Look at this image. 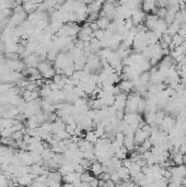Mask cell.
I'll use <instances>...</instances> for the list:
<instances>
[{
	"mask_svg": "<svg viewBox=\"0 0 186 187\" xmlns=\"http://www.w3.org/2000/svg\"><path fill=\"white\" fill-rule=\"evenodd\" d=\"M169 171L171 172L173 177L184 178L186 176V165H176L174 168H170Z\"/></svg>",
	"mask_w": 186,
	"mask_h": 187,
	"instance_id": "6da1fadb",
	"label": "cell"
},
{
	"mask_svg": "<svg viewBox=\"0 0 186 187\" xmlns=\"http://www.w3.org/2000/svg\"><path fill=\"white\" fill-rule=\"evenodd\" d=\"M80 180H81V183H87V184H89V183L93 180V176H92L88 171H85V172L81 174V176H80Z\"/></svg>",
	"mask_w": 186,
	"mask_h": 187,
	"instance_id": "2e32d148",
	"label": "cell"
},
{
	"mask_svg": "<svg viewBox=\"0 0 186 187\" xmlns=\"http://www.w3.org/2000/svg\"><path fill=\"white\" fill-rule=\"evenodd\" d=\"M77 129V123H72V124H67L66 125V131L67 134H69L70 136H73L75 135V131Z\"/></svg>",
	"mask_w": 186,
	"mask_h": 187,
	"instance_id": "e0dca14e",
	"label": "cell"
},
{
	"mask_svg": "<svg viewBox=\"0 0 186 187\" xmlns=\"http://www.w3.org/2000/svg\"><path fill=\"white\" fill-rule=\"evenodd\" d=\"M90 171H91L94 175L99 176V175H101L102 173H103V165H102L100 162L95 161V162H93V163H92L91 168H90Z\"/></svg>",
	"mask_w": 186,
	"mask_h": 187,
	"instance_id": "8992f818",
	"label": "cell"
},
{
	"mask_svg": "<svg viewBox=\"0 0 186 187\" xmlns=\"http://www.w3.org/2000/svg\"><path fill=\"white\" fill-rule=\"evenodd\" d=\"M124 140H125V134L121 131H117L115 134V138H114V141H116L119 144V147H124Z\"/></svg>",
	"mask_w": 186,
	"mask_h": 187,
	"instance_id": "5bb4252c",
	"label": "cell"
},
{
	"mask_svg": "<svg viewBox=\"0 0 186 187\" xmlns=\"http://www.w3.org/2000/svg\"><path fill=\"white\" fill-rule=\"evenodd\" d=\"M85 140H87L88 142H90L92 144H95L97 142V140H99V138L95 135L94 130H89V131H87L85 134Z\"/></svg>",
	"mask_w": 186,
	"mask_h": 187,
	"instance_id": "52a82bcc",
	"label": "cell"
},
{
	"mask_svg": "<svg viewBox=\"0 0 186 187\" xmlns=\"http://www.w3.org/2000/svg\"><path fill=\"white\" fill-rule=\"evenodd\" d=\"M94 132H95V135H97V137L99 138V139L100 138H103V137L105 136V128L102 127L101 125H99V126L95 127Z\"/></svg>",
	"mask_w": 186,
	"mask_h": 187,
	"instance_id": "ac0fdd59",
	"label": "cell"
},
{
	"mask_svg": "<svg viewBox=\"0 0 186 187\" xmlns=\"http://www.w3.org/2000/svg\"><path fill=\"white\" fill-rule=\"evenodd\" d=\"M111 181L113 183H115V184H118V183L122 182V180H121V177H119L117 171H116V172H112L111 173Z\"/></svg>",
	"mask_w": 186,
	"mask_h": 187,
	"instance_id": "d6986e66",
	"label": "cell"
},
{
	"mask_svg": "<svg viewBox=\"0 0 186 187\" xmlns=\"http://www.w3.org/2000/svg\"><path fill=\"white\" fill-rule=\"evenodd\" d=\"M119 89H121L122 92L124 93H130L134 90V83L131 80H127V81H121V83H118Z\"/></svg>",
	"mask_w": 186,
	"mask_h": 187,
	"instance_id": "3957f363",
	"label": "cell"
},
{
	"mask_svg": "<svg viewBox=\"0 0 186 187\" xmlns=\"http://www.w3.org/2000/svg\"><path fill=\"white\" fill-rule=\"evenodd\" d=\"M184 42H186L185 39H184L183 36L179 35V34H175V35L172 36V43L175 45V47H179V46H181Z\"/></svg>",
	"mask_w": 186,
	"mask_h": 187,
	"instance_id": "4fadbf2b",
	"label": "cell"
},
{
	"mask_svg": "<svg viewBox=\"0 0 186 187\" xmlns=\"http://www.w3.org/2000/svg\"><path fill=\"white\" fill-rule=\"evenodd\" d=\"M141 9H143V11L145 12V13L152 12V13H155V15L158 8L155 7V1H145V2H143V7H141Z\"/></svg>",
	"mask_w": 186,
	"mask_h": 187,
	"instance_id": "277c9868",
	"label": "cell"
},
{
	"mask_svg": "<svg viewBox=\"0 0 186 187\" xmlns=\"http://www.w3.org/2000/svg\"><path fill=\"white\" fill-rule=\"evenodd\" d=\"M165 115H164V112H162L161 110H158V112H155V125H158V126H161L162 122H163V119H164Z\"/></svg>",
	"mask_w": 186,
	"mask_h": 187,
	"instance_id": "9a60e30c",
	"label": "cell"
},
{
	"mask_svg": "<svg viewBox=\"0 0 186 187\" xmlns=\"http://www.w3.org/2000/svg\"><path fill=\"white\" fill-rule=\"evenodd\" d=\"M171 159L173 160V164L175 165H183L184 161H183V154L181 153H175V154H171Z\"/></svg>",
	"mask_w": 186,
	"mask_h": 187,
	"instance_id": "7c38bea8",
	"label": "cell"
},
{
	"mask_svg": "<svg viewBox=\"0 0 186 187\" xmlns=\"http://www.w3.org/2000/svg\"><path fill=\"white\" fill-rule=\"evenodd\" d=\"M145 123L148 125H153L155 123V112H145Z\"/></svg>",
	"mask_w": 186,
	"mask_h": 187,
	"instance_id": "9c48e42d",
	"label": "cell"
},
{
	"mask_svg": "<svg viewBox=\"0 0 186 187\" xmlns=\"http://www.w3.org/2000/svg\"><path fill=\"white\" fill-rule=\"evenodd\" d=\"M52 89H51V86H49V84H44L43 86L41 88V90H39V95L43 96V98H47L49 95L52 94Z\"/></svg>",
	"mask_w": 186,
	"mask_h": 187,
	"instance_id": "8fae6325",
	"label": "cell"
},
{
	"mask_svg": "<svg viewBox=\"0 0 186 187\" xmlns=\"http://www.w3.org/2000/svg\"><path fill=\"white\" fill-rule=\"evenodd\" d=\"M131 162L130 161V159L129 158H127V159H125V160H123V166H125V168H129L131 166Z\"/></svg>",
	"mask_w": 186,
	"mask_h": 187,
	"instance_id": "ffe728a7",
	"label": "cell"
},
{
	"mask_svg": "<svg viewBox=\"0 0 186 187\" xmlns=\"http://www.w3.org/2000/svg\"><path fill=\"white\" fill-rule=\"evenodd\" d=\"M97 24L99 30H103V31H105V30L109 27L110 24H111V22H110V20L107 19V18H99L97 21Z\"/></svg>",
	"mask_w": 186,
	"mask_h": 187,
	"instance_id": "ba28073f",
	"label": "cell"
},
{
	"mask_svg": "<svg viewBox=\"0 0 186 187\" xmlns=\"http://www.w3.org/2000/svg\"><path fill=\"white\" fill-rule=\"evenodd\" d=\"M117 173H118L119 177H121V180L123 181V182H128V181L130 180L129 170L127 168H125V166H122V168L117 171Z\"/></svg>",
	"mask_w": 186,
	"mask_h": 187,
	"instance_id": "5b68a950",
	"label": "cell"
},
{
	"mask_svg": "<svg viewBox=\"0 0 186 187\" xmlns=\"http://www.w3.org/2000/svg\"><path fill=\"white\" fill-rule=\"evenodd\" d=\"M134 25H139V24H143V22L146 20V13L141 10V11H136L135 13L131 17Z\"/></svg>",
	"mask_w": 186,
	"mask_h": 187,
	"instance_id": "7a4b0ae2",
	"label": "cell"
},
{
	"mask_svg": "<svg viewBox=\"0 0 186 187\" xmlns=\"http://www.w3.org/2000/svg\"><path fill=\"white\" fill-rule=\"evenodd\" d=\"M150 78H151V74L150 72H143V73L139 76V84L141 85H147L150 82Z\"/></svg>",
	"mask_w": 186,
	"mask_h": 187,
	"instance_id": "30bf717a",
	"label": "cell"
}]
</instances>
